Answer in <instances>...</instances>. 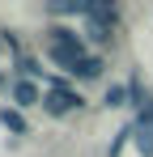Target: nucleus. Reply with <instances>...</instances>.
<instances>
[{"instance_id": "8", "label": "nucleus", "mask_w": 153, "mask_h": 157, "mask_svg": "<svg viewBox=\"0 0 153 157\" xmlns=\"http://www.w3.org/2000/svg\"><path fill=\"white\" fill-rule=\"evenodd\" d=\"M106 106H128V89L124 85H111L106 89Z\"/></svg>"}, {"instance_id": "5", "label": "nucleus", "mask_w": 153, "mask_h": 157, "mask_svg": "<svg viewBox=\"0 0 153 157\" xmlns=\"http://www.w3.org/2000/svg\"><path fill=\"white\" fill-rule=\"evenodd\" d=\"M0 123H4L9 132H17V136L26 132V119H22V110H9V106H0Z\"/></svg>"}, {"instance_id": "6", "label": "nucleus", "mask_w": 153, "mask_h": 157, "mask_svg": "<svg viewBox=\"0 0 153 157\" xmlns=\"http://www.w3.org/2000/svg\"><path fill=\"white\" fill-rule=\"evenodd\" d=\"M132 140H136L140 157H153V128H140V123H136V136H132Z\"/></svg>"}, {"instance_id": "4", "label": "nucleus", "mask_w": 153, "mask_h": 157, "mask_svg": "<svg viewBox=\"0 0 153 157\" xmlns=\"http://www.w3.org/2000/svg\"><path fill=\"white\" fill-rule=\"evenodd\" d=\"M73 77H81V81H94V77H102V59L98 55H85L81 64L73 68Z\"/></svg>"}, {"instance_id": "10", "label": "nucleus", "mask_w": 153, "mask_h": 157, "mask_svg": "<svg viewBox=\"0 0 153 157\" xmlns=\"http://www.w3.org/2000/svg\"><path fill=\"white\" fill-rule=\"evenodd\" d=\"M22 72L26 77H43V64L38 59H22Z\"/></svg>"}, {"instance_id": "2", "label": "nucleus", "mask_w": 153, "mask_h": 157, "mask_svg": "<svg viewBox=\"0 0 153 157\" xmlns=\"http://www.w3.org/2000/svg\"><path fill=\"white\" fill-rule=\"evenodd\" d=\"M43 106H47V115H68V110H81L85 98L73 94L68 85H60V89H47V94H43Z\"/></svg>"}, {"instance_id": "7", "label": "nucleus", "mask_w": 153, "mask_h": 157, "mask_svg": "<svg viewBox=\"0 0 153 157\" xmlns=\"http://www.w3.org/2000/svg\"><path fill=\"white\" fill-rule=\"evenodd\" d=\"M128 136H136V123H128V128H119V136L111 140V157H119V149L128 144Z\"/></svg>"}, {"instance_id": "3", "label": "nucleus", "mask_w": 153, "mask_h": 157, "mask_svg": "<svg viewBox=\"0 0 153 157\" xmlns=\"http://www.w3.org/2000/svg\"><path fill=\"white\" fill-rule=\"evenodd\" d=\"M13 102L17 106H34V102H43V94H38L30 81H17V85H13Z\"/></svg>"}, {"instance_id": "1", "label": "nucleus", "mask_w": 153, "mask_h": 157, "mask_svg": "<svg viewBox=\"0 0 153 157\" xmlns=\"http://www.w3.org/2000/svg\"><path fill=\"white\" fill-rule=\"evenodd\" d=\"M47 34H51V47H47L51 59L64 64V72H73L76 64L85 59V38H81L76 30H68V26H51Z\"/></svg>"}, {"instance_id": "9", "label": "nucleus", "mask_w": 153, "mask_h": 157, "mask_svg": "<svg viewBox=\"0 0 153 157\" xmlns=\"http://www.w3.org/2000/svg\"><path fill=\"white\" fill-rule=\"evenodd\" d=\"M85 34H89L94 43H106V38H111V26H102V21H89V30H85Z\"/></svg>"}]
</instances>
